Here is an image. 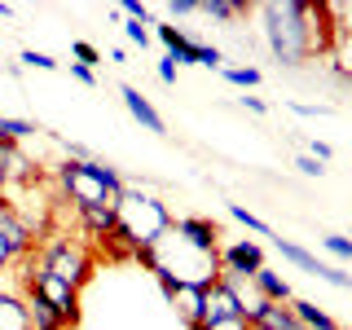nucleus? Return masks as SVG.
I'll return each mask as SVG.
<instances>
[{
	"label": "nucleus",
	"instance_id": "obj_1",
	"mask_svg": "<svg viewBox=\"0 0 352 330\" xmlns=\"http://www.w3.org/2000/svg\"><path fill=\"white\" fill-rule=\"evenodd\" d=\"M256 14H260L264 44L278 58V66H304L322 49V27L317 22H322L326 9L304 5V0H264V5H256Z\"/></svg>",
	"mask_w": 352,
	"mask_h": 330
},
{
	"label": "nucleus",
	"instance_id": "obj_2",
	"mask_svg": "<svg viewBox=\"0 0 352 330\" xmlns=\"http://www.w3.org/2000/svg\"><path fill=\"white\" fill-rule=\"evenodd\" d=\"M172 229V207L159 194L141 190V185H124V194L115 198V238L119 247H128L132 256L150 251L154 242Z\"/></svg>",
	"mask_w": 352,
	"mask_h": 330
},
{
	"label": "nucleus",
	"instance_id": "obj_3",
	"mask_svg": "<svg viewBox=\"0 0 352 330\" xmlns=\"http://www.w3.org/2000/svg\"><path fill=\"white\" fill-rule=\"evenodd\" d=\"M53 181H58L62 198H71L75 207H110L128 185L124 172H119L115 163H106V159H88V163L66 159V163H58Z\"/></svg>",
	"mask_w": 352,
	"mask_h": 330
},
{
	"label": "nucleus",
	"instance_id": "obj_4",
	"mask_svg": "<svg viewBox=\"0 0 352 330\" xmlns=\"http://www.w3.org/2000/svg\"><path fill=\"white\" fill-rule=\"evenodd\" d=\"M137 260L146 264V273L159 269V273H168V278H176L181 286H212V282L220 278L216 256H207V251L190 247V242H185L181 234H172V229H168L159 242H154L150 251H141Z\"/></svg>",
	"mask_w": 352,
	"mask_h": 330
},
{
	"label": "nucleus",
	"instance_id": "obj_5",
	"mask_svg": "<svg viewBox=\"0 0 352 330\" xmlns=\"http://www.w3.org/2000/svg\"><path fill=\"white\" fill-rule=\"evenodd\" d=\"M27 260L36 264V269L53 273V278H62L66 286H75V291H84V286L93 282V269H97L93 251H88L84 242H75V238H62V234H53L49 242H40Z\"/></svg>",
	"mask_w": 352,
	"mask_h": 330
},
{
	"label": "nucleus",
	"instance_id": "obj_6",
	"mask_svg": "<svg viewBox=\"0 0 352 330\" xmlns=\"http://www.w3.org/2000/svg\"><path fill=\"white\" fill-rule=\"evenodd\" d=\"M22 291H36L40 300L62 317V326H80V291L66 286L62 278H53V273L36 269L31 260H22Z\"/></svg>",
	"mask_w": 352,
	"mask_h": 330
},
{
	"label": "nucleus",
	"instance_id": "obj_7",
	"mask_svg": "<svg viewBox=\"0 0 352 330\" xmlns=\"http://www.w3.org/2000/svg\"><path fill=\"white\" fill-rule=\"evenodd\" d=\"M273 251H278L286 264H295V269L313 273L317 282H330V286H339V291H352V273L335 269V264H326V260H317L308 247H300V242H291V238H273Z\"/></svg>",
	"mask_w": 352,
	"mask_h": 330
},
{
	"label": "nucleus",
	"instance_id": "obj_8",
	"mask_svg": "<svg viewBox=\"0 0 352 330\" xmlns=\"http://www.w3.org/2000/svg\"><path fill=\"white\" fill-rule=\"evenodd\" d=\"M216 264H220V273H229V278H247L251 282V273L264 269V247L256 238L220 242V247H216Z\"/></svg>",
	"mask_w": 352,
	"mask_h": 330
},
{
	"label": "nucleus",
	"instance_id": "obj_9",
	"mask_svg": "<svg viewBox=\"0 0 352 330\" xmlns=\"http://www.w3.org/2000/svg\"><path fill=\"white\" fill-rule=\"evenodd\" d=\"M234 317L247 322V308H242V300L234 295V286H229L225 278L203 286V322H234Z\"/></svg>",
	"mask_w": 352,
	"mask_h": 330
},
{
	"label": "nucleus",
	"instance_id": "obj_10",
	"mask_svg": "<svg viewBox=\"0 0 352 330\" xmlns=\"http://www.w3.org/2000/svg\"><path fill=\"white\" fill-rule=\"evenodd\" d=\"M172 234H181L190 247L207 251V256H216V247H220V225L207 216H172Z\"/></svg>",
	"mask_w": 352,
	"mask_h": 330
},
{
	"label": "nucleus",
	"instance_id": "obj_11",
	"mask_svg": "<svg viewBox=\"0 0 352 330\" xmlns=\"http://www.w3.org/2000/svg\"><path fill=\"white\" fill-rule=\"evenodd\" d=\"M154 40L168 49V58L176 62V66H198V40H190L176 22H154V31H150Z\"/></svg>",
	"mask_w": 352,
	"mask_h": 330
},
{
	"label": "nucleus",
	"instance_id": "obj_12",
	"mask_svg": "<svg viewBox=\"0 0 352 330\" xmlns=\"http://www.w3.org/2000/svg\"><path fill=\"white\" fill-rule=\"evenodd\" d=\"M119 97H124L128 115L137 119V124L146 128V132H168V124H163V115L154 110V102H150L146 93H141V88H132V84H119Z\"/></svg>",
	"mask_w": 352,
	"mask_h": 330
},
{
	"label": "nucleus",
	"instance_id": "obj_13",
	"mask_svg": "<svg viewBox=\"0 0 352 330\" xmlns=\"http://www.w3.org/2000/svg\"><path fill=\"white\" fill-rule=\"evenodd\" d=\"M75 220H80V234L93 242L115 238V203L110 207H75Z\"/></svg>",
	"mask_w": 352,
	"mask_h": 330
},
{
	"label": "nucleus",
	"instance_id": "obj_14",
	"mask_svg": "<svg viewBox=\"0 0 352 330\" xmlns=\"http://www.w3.org/2000/svg\"><path fill=\"white\" fill-rule=\"evenodd\" d=\"M247 326H251V330H295L300 322H295L291 304H269V300H260L256 308H251Z\"/></svg>",
	"mask_w": 352,
	"mask_h": 330
},
{
	"label": "nucleus",
	"instance_id": "obj_15",
	"mask_svg": "<svg viewBox=\"0 0 352 330\" xmlns=\"http://www.w3.org/2000/svg\"><path fill=\"white\" fill-rule=\"evenodd\" d=\"M251 286H256V295H260V300H269V304H291L295 300L291 282H286L278 269H269V264H264L260 273H251Z\"/></svg>",
	"mask_w": 352,
	"mask_h": 330
},
{
	"label": "nucleus",
	"instance_id": "obj_16",
	"mask_svg": "<svg viewBox=\"0 0 352 330\" xmlns=\"http://www.w3.org/2000/svg\"><path fill=\"white\" fill-rule=\"evenodd\" d=\"M172 308H176V317H181L190 330L203 326V286H176Z\"/></svg>",
	"mask_w": 352,
	"mask_h": 330
},
{
	"label": "nucleus",
	"instance_id": "obj_17",
	"mask_svg": "<svg viewBox=\"0 0 352 330\" xmlns=\"http://www.w3.org/2000/svg\"><path fill=\"white\" fill-rule=\"evenodd\" d=\"M0 330H31L22 291H0Z\"/></svg>",
	"mask_w": 352,
	"mask_h": 330
},
{
	"label": "nucleus",
	"instance_id": "obj_18",
	"mask_svg": "<svg viewBox=\"0 0 352 330\" xmlns=\"http://www.w3.org/2000/svg\"><path fill=\"white\" fill-rule=\"evenodd\" d=\"M291 313H295V322H300L304 330H344L322 304H313V300H291Z\"/></svg>",
	"mask_w": 352,
	"mask_h": 330
},
{
	"label": "nucleus",
	"instance_id": "obj_19",
	"mask_svg": "<svg viewBox=\"0 0 352 330\" xmlns=\"http://www.w3.org/2000/svg\"><path fill=\"white\" fill-rule=\"evenodd\" d=\"M22 300H27V317H31V330H66V326H62V317L53 313V308L44 304L36 291H22Z\"/></svg>",
	"mask_w": 352,
	"mask_h": 330
},
{
	"label": "nucleus",
	"instance_id": "obj_20",
	"mask_svg": "<svg viewBox=\"0 0 352 330\" xmlns=\"http://www.w3.org/2000/svg\"><path fill=\"white\" fill-rule=\"evenodd\" d=\"M198 14L212 18V22H238L242 14H247V5H242V0H203Z\"/></svg>",
	"mask_w": 352,
	"mask_h": 330
},
{
	"label": "nucleus",
	"instance_id": "obj_21",
	"mask_svg": "<svg viewBox=\"0 0 352 330\" xmlns=\"http://www.w3.org/2000/svg\"><path fill=\"white\" fill-rule=\"evenodd\" d=\"M225 75L234 88H242V93H251V88H260V66H225Z\"/></svg>",
	"mask_w": 352,
	"mask_h": 330
},
{
	"label": "nucleus",
	"instance_id": "obj_22",
	"mask_svg": "<svg viewBox=\"0 0 352 330\" xmlns=\"http://www.w3.org/2000/svg\"><path fill=\"white\" fill-rule=\"evenodd\" d=\"M225 212H229V216H234V220H238V225H242V229H251V234H260V238H273V229H269V225H264V220H260L256 212H247V207H242V203H229V207H225Z\"/></svg>",
	"mask_w": 352,
	"mask_h": 330
},
{
	"label": "nucleus",
	"instance_id": "obj_23",
	"mask_svg": "<svg viewBox=\"0 0 352 330\" xmlns=\"http://www.w3.org/2000/svg\"><path fill=\"white\" fill-rule=\"evenodd\" d=\"M22 66H31V71H58V58H53V53H40V49H22V58H18Z\"/></svg>",
	"mask_w": 352,
	"mask_h": 330
},
{
	"label": "nucleus",
	"instance_id": "obj_24",
	"mask_svg": "<svg viewBox=\"0 0 352 330\" xmlns=\"http://www.w3.org/2000/svg\"><path fill=\"white\" fill-rule=\"evenodd\" d=\"M322 247L330 251V256H339V260L352 264V238H344V234H322Z\"/></svg>",
	"mask_w": 352,
	"mask_h": 330
},
{
	"label": "nucleus",
	"instance_id": "obj_25",
	"mask_svg": "<svg viewBox=\"0 0 352 330\" xmlns=\"http://www.w3.org/2000/svg\"><path fill=\"white\" fill-rule=\"evenodd\" d=\"M119 14L132 18V22H146V27H154V14H150V5H141V0H124L119 5Z\"/></svg>",
	"mask_w": 352,
	"mask_h": 330
},
{
	"label": "nucleus",
	"instance_id": "obj_26",
	"mask_svg": "<svg viewBox=\"0 0 352 330\" xmlns=\"http://www.w3.org/2000/svg\"><path fill=\"white\" fill-rule=\"evenodd\" d=\"M198 66H212V71H225V53L216 44H198Z\"/></svg>",
	"mask_w": 352,
	"mask_h": 330
},
{
	"label": "nucleus",
	"instance_id": "obj_27",
	"mask_svg": "<svg viewBox=\"0 0 352 330\" xmlns=\"http://www.w3.org/2000/svg\"><path fill=\"white\" fill-rule=\"evenodd\" d=\"M124 36H128L132 44H141V49H146V44L154 40V36H150V27H146V22H132V18H124Z\"/></svg>",
	"mask_w": 352,
	"mask_h": 330
},
{
	"label": "nucleus",
	"instance_id": "obj_28",
	"mask_svg": "<svg viewBox=\"0 0 352 330\" xmlns=\"http://www.w3.org/2000/svg\"><path fill=\"white\" fill-rule=\"evenodd\" d=\"M71 53H75V62H80V66H88V71H93V62H97V58H102V53H97L88 40H75V44H71Z\"/></svg>",
	"mask_w": 352,
	"mask_h": 330
},
{
	"label": "nucleus",
	"instance_id": "obj_29",
	"mask_svg": "<svg viewBox=\"0 0 352 330\" xmlns=\"http://www.w3.org/2000/svg\"><path fill=\"white\" fill-rule=\"evenodd\" d=\"M198 9H203V0H172L168 14H172V18H194Z\"/></svg>",
	"mask_w": 352,
	"mask_h": 330
},
{
	"label": "nucleus",
	"instance_id": "obj_30",
	"mask_svg": "<svg viewBox=\"0 0 352 330\" xmlns=\"http://www.w3.org/2000/svg\"><path fill=\"white\" fill-rule=\"evenodd\" d=\"M238 106H242V110H251V115H269V102H264V97H256V93H242V97H238Z\"/></svg>",
	"mask_w": 352,
	"mask_h": 330
},
{
	"label": "nucleus",
	"instance_id": "obj_31",
	"mask_svg": "<svg viewBox=\"0 0 352 330\" xmlns=\"http://www.w3.org/2000/svg\"><path fill=\"white\" fill-rule=\"evenodd\" d=\"M150 278H154V282H159V291H163V300H168V304H172V295H176V286H181V282H176V278H168V273H159V269H150Z\"/></svg>",
	"mask_w": 352,
	"mask_h": 330
},
{
	"label": "nucleus",
	"instance_id": "obj_32",
	"mask_svg": "<svg viewBox=\"0 0 352 330\" xmlns=\"http://www.w3.org/2000/svg\"><path fill=\"white\" fill-rule=\"evenodd\" d=\"M308 159H317V163H330V159H335V150H330L326 141H317V137H313V141H308Z\"/></svg>",
	"mask_w": 352,
	"mask_h": 330
},
{
	"label": "nucleus",
	"instance_id": "obj_33",
	"mask_svg": "<svg viewBox=\"0 0 352 330\" xmlns=\"http://www.w3.org/2000/svg\"><path fill=\"white\" fill-rule=\"evenodd\" d=\"M154 75H159V84H176V62L168 58V53H163L159 66H154Z\"/></svg>",
	"mask_w": 352,
	"mask_h": 330
},
{
	"label": "nucleus",
	"instance_id": "obj_34",
	"mask_svg": "<svg viewBox=\"0 0 352 330\" xmlns=\"http://www.w3.org/2000/svg\"><path fill=\"white\" fill-rule=\"evenodd\" d=\"M295 110V115H304V119H322V115H330V106H304V102H286Z\"/></svg>",
	"mask_w": 352,
	"mask_h": 330
},
{
	"label": "nucleus",
	"instance_id": "obj_35",
	"mask_svg": "<svg viewBox=\"0 0 352 330\" xmlns=\"http://www.w3.org/2000/svg\"><path fill=\"white\" fill-rule=\"evenodd\" d=\"M295 168H300L304 176H326V163H317V159H308V154H300V159H295Z\"/></svg>",
	"mask_w": 352,
	"mask_h": 330
},
{
	"label": "nucleus",
	"instance_id": "obj_36",
	"mask_svg": "<svg viewBox=\"0 0 352 330\" xmlns=\"http://www.w3.org/2000/svg\"><path fill=\"white\" fill-rule=\"evenodd\" d=\"M9 264H18V251H14V242H9L5 234H0V273H5Z\"/></svg>",
	"mask_w": 352,
	"mask_h": 330
},
{
	"label": "nucleus",
	"instance_id": "obj_37",
	"mask_svg": "<svg viewBox=\"0 0 352 330\" xmlns=\"http://www.w3.org/2000/svg\"><path fill=\"white\" fill-rule=\"evenodd\" d=\"M194 330H251L242 317H234V322H203V326H194Z\"/></svg>",
	"mask_w": 352,
	"mask_h": 330
},
{
	"label": "nucleus",
	"instance_id": "obj_38",
	"mask_svg": "<svg viewBox=\"0 0 352 330\" xmlns=\"http://www.w3.org/2000/svg\"><path fill=\"white\" fill-rule=\"evenodd\" d=\"M71 75H75V80H80L84 88H93V84H97V71H88V66H80V62H71Z\"/></svg>",
	"mask_w": 352,
	"mask_h": 330
},
{
	"label": "nucleus",
	"instance_id": "obj_39",
	"mask_svg": "<svg viewBox=\"0 0 352 330\" xmlns=\"http://www.w3.org/2000/svg\"><path fill=\"white\" fill-rule=\"evenodd\" d=\"M330 75H335V80H339V84H344V88H348V93H352V71H348V66H339V62H330Z\"/></svg>",
	"mask_w": 352,
	"mask_h": 330
},
{
	"label": "nucleus",
	"instance_id": "obj_40",
	"mask_svg": "<svg viewBox=\"0 0 352 330\" xmlns=\"http://www.w3.org/2000/svg\"><path fill=\"white\" fill-rule=\"evenodd\" d=\"M0 18H14V5H5V0H0Z\"/></svg>",
	"mask_w": 352,
	"mask_h": 330
}]
</instances>
